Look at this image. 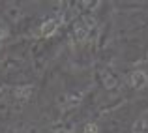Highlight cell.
I'll return each mask as SVG.
<instances>
[{"label":"cell","instance_id":"6da1fadb","mask_svg":"<svg viewBox=\"0 0 148 133\" xmlns=\"http://www.w3.org/2000/svg\"><path fill=\"white\" fill-rule=\"evenodd\" d=\"M130 84L135 90H143L148 84V75L145 71H141V69H137V71H133L130 75Z\"/></svg>","mask_w":148,"mask_h":133},{"label":"cell","instance_id":"7a4b0ae2","mask_svg":"<svg viewBox=\"0 0 148 133\" xmlns=\"http://www.w3.org/2000/svg\"><path fill=\"white\" fill-rule=\"evenodd\" d=\"M58 26H60V23H58V21H54V19H47V21L41 23L40 34H41L43 38H51V36H54V34H56Z\"/></svg>","mask_w":148,"mask_h":133},{"label":"cell","instance_id":"3957f363","mask_svg":"<svg viewBox=\"0 0 148 133\" xmlns=\"http://www.w3.org/2000/svg\"><path fill=\"white\" fill-rule=\"evenodd\" d=\"M34 92V86H30V84H25V86H15L13 88V96L17 97V99H28L30 96H32Z\"/></svg>","mask_w":148,"mask_h":133},{"label":"cell","instance_id":"277c9868","mask_svg":"<svg viewBox=\"0 0 148 133\" xmlns=\"http://www.w3.org/2000/svg\"><path fill=\"white\" fill-rule=\"evenodd\" d=\"M6 17L10 19V21L17 23L19 19H21V8H19V6H15V4L8 6V8H6Z\"/></svg>","mask_w":148,"mask_h":133},{"label":"cell","instance_id":"5b68a950","mask_svg":"<svg viewBox=\"0 0 148 133\" xmlns=\"http://www.w3.org/2000/svg\"><path fill=\"white\" fill-rule=\"evenodd\" d=\"M73 38H75V41H84L88 38V30L84 28V26H75V30H73Z\"/></svg>","mask_w":148,"mask_h":133},{"label":"cell","instance_id":"8992f818","mask_svg":"<svg viewBox=\"0 0 148 133\" xmlns=\"http://www.w3.org/2000/svg\"><path fill=\"white\" fill-rule=\"evenodd\" d=\"M116 84H118V79H116L112 73H105V75H103V86L107 88V90L114 88Z\"/></svg>","mask_w":148,"mask_h":133},{"label":"cell","instance_id":"52a82bcc","mask_svg":"<svg viewBox=\"0 0 148 133\" xmlns=\"http://www.w3.org/2000/svg\"><path fill=\"white\" fill-rule=\"evenodd\" d=\"M81 99H83V94H81V92H77V94H68V107L79 105Z\"/></svg>","mask_w":148,"mask_h":133},{"label":"cell","instance_id":"ba28073f","mask_svg":"<svg viewBox=\"0 0 148 133\" xmlns=\"http://www.w3.org/2000/svg\"><path fill=\"white\" fill-rule=\"evenodd\" d=\"M133 133H148V124L145 120H137L133 124Z\"/></svg>","mask_w":148,"mask_h":133},{"label":"cell","instance_id":"9c48e42d","mask_svg":"<svg viewBox=\"0 0 148 133\" xmlns=\"http://www.w3.org/2000/svg\"><path fill=\"white\" fill-rule=\"evenodd\" d=\"M83 23H84V28L88 30V32H90L92 28H96V25H98V21H96V17H92V15H86V17L83 19Z\"/></svg>","mask_w":148,"mask_h":133},{"label":"cell","instance_id":"30bf717a","mask_svg":"<svg viewBox=\"0 0 148 133\" xmlns=\"http://www.w3.org/2000/svg\"><path fill=\"white\" fill-rule=\"evenodd\" d=\"M45 68H47V64H45V60H43V58H38V60H34V64H32V69H34L36 73H41Z\"/></svg>","mask_w":148,"mask_h":133},{"label":"cell","instance_id":"8fae6325","mask_svg":"<svg viewBox=\"0 0 148 133\" xmlns=\"http://www.w3.org/2000/svg\"><path fill=\"white\" fill-rule=\"evenodd\" d=\"M83 133H99V126L96 122H88V124H84Z\"/></svg>","mask_w":148,"mask_h":133},{"label":"cell","instance_id":"7c38bea8","mask_svg":"<svg viewBox=\"0 0 148 133\" xmlns=\"http://www.w3.org/2000/svg\"><path fill=\"white\" fill-rule=\"evenodd\" d=\"M56 105L58 107H68V94L66 92H60L56 96Z\"/></svg>","mask_w":148,"mask_h":133},{"label":"cell","instance_id":"4fadbf2b","mask_svg":"<svg viewBox=\"0 0 148 133\" xmlns=\"http://www.w3.org/2000/svg\"><path fill=\"white\" fill-rule=\"evenodd\" d=\"M73 131H75V124H73V122H66L60 133H73Z\"/></svg>","mask_w":148,"mask_h":133},{"label":"cell","instance_id":"5bb4252c","mask_svg":"<svg viewBox=\"0 0 148 133\" xmlns=\"http://www.w3.org/2000/svg\"><path fill=\"white\" fill-rule=\"evenodd\" d=\"M6 36H8V28H0V40H4Z\"/></svg>","mask_w":148,"mask_h":133},{"label":"cell","instance_id":"9a60e30c","mask_svg":"<svg viewBox=\"0 0 148 133\" xmlns=\"http://www.w3.org/2000/svg\"><path fill=\"white\" fill-rule=\"evenodd\" d=\"M8 90H10L8 86H2V88H0V99H2V97L6 96V92H8Z\"/></svg>","mask_w":148,"mask_h":133},{"label":"cell","instance_id":"2e32d148","mask_svg":"<svg viewBox=\"0 0 148 133\" xmlns=\"http://www.w3.org/2000/svg\"><path fill=\"white\" fill-rule=\"evenodd\" d=\"M26 133H40V130H38V128H28V131Z\"/></svg>","mask_w":148,"mask_h":133},{"label":"cell","instance_id":"e0dca14e","mask_svg":"<svg viewBox=\"0 0 148 133\" xmlns=\"http://www.w3.org/2000/svg\"><path fill=\"white\" fill-rule=\"evenodd\" d=\"M6 109H8V105H6V103H4V101H2V103H0V111L4 112V111H6Z\"/></svg>","mask_w":148,"mask_h":133},{"label":"cell","instance_id":"ac0fdd59","mask_svg":"<svg viewBox=\"0 0 148 133\" xmlns=\"http://www.w3.org/2000/svg\"><path fill=\"white\" fill-rule=\"evenodd\" d=\"M58 133H60V131H58Z\"/></svg>","mask_w":148,"mask_h":133}]
</instances>
